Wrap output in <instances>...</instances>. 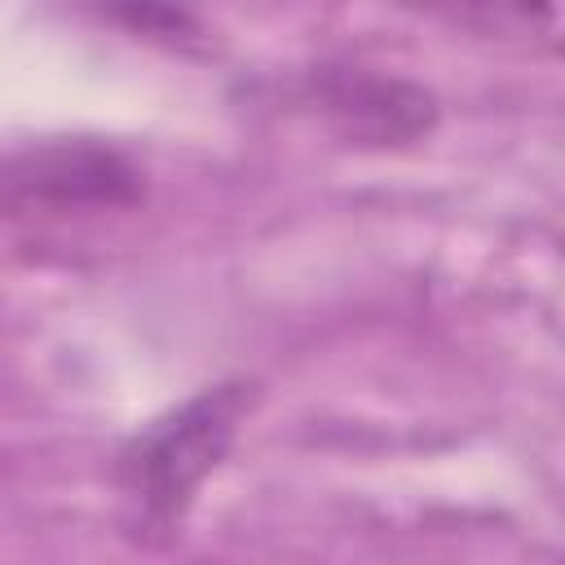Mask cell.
Here are the masks:
<instances>
[{"mask_svg":"<svg viewBox=\"0 0 565 565\" xmlns=\"http://www.w3.org/2000/svg\"><path fill=\"white\" fill-rule=\"evenodd\" d=\"M252 406L256 384L221 380L154 415L124 441L115 459V490L124 503V525L141 543L168 539L185 521L203 481L225 463Z\"/></svg>","mask_w":565,"mask_h":565,"instance_id":"6da1fadb","label":"cell"},{"mask_svg":"<svg viewBox=\"0 0 565 565\" xmlns=\"http://www.w3.org/2000/svg\"><path fill=\"white\" fill-rule=\"evenodd\" d=\"M0 190L22 207H119L141 194L137 168L97 141H49L0 163Z\"/></svg>","mask_w":565,"mask_h":565,"instance_id":"7a4b0ae2","label":"cell"},{"mask_svg":"<svg viewBox=\"0 0 565 565\" xmlns=\"http://www.w3.org/2000/svg\"><path fill=\"white\" fill-rule=\"evenodd\" d=\"M313 97L353 146H406L437 124V97L428 88L362 66H322Z\"/></svg>","mask_w":565,"mask_h":565,"instance_id":"3957f363","label":"cell"}]
</instances>
